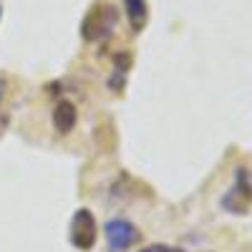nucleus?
Returning <instances> with one entry per match:
<instances>
[{
  "instance_id": "1",
  "label": "nucleus",
  "mask_w": 252,
  "mask_h": 252,
  "mask_svg": "<svg viewBox=\"0 0 252 252\" xmlns=\"http://www.w3.org/2000/svg\"><path fill=\"white\" fill-rule=\"evenodd\" d=\"M116 23H119V13H116L114 5H109V3L106 5H94L81 23V35L86 40H101V38L111 35Z\"/></svg>"
},
{
  "instance_id": "2",
  "label": "nucleus",
  "mask_w": 252,
  "mask_h": 252,
  "mask_svg": "<svg viewBox=\"0 0 252 252\" xmlns=\"http://www.w3.org/2000/svg\"><path fill=\"white\" fill-rule=\"evenodd\" d=\"M103 237H106L111 252H129L141 240V232L134 222L124 220V217H114L103 224Z\"/></svg>"
},
{
  "instance_id": "3",
  "label": "nucleus",
  "mask_w": 252,
  "mask_h": 252,
  "mask_svg": "<svg viewBox=\"0 0 252 252\" xmlns=\"http://www.w3.org/2000/svg\"><path fill=\"white\" fill-rule=\"evenodd\" d=\"M96 237H98V227H96L94 212L86 209V207L76 209V215L71 220V232H68L71 245L76 250H81V252H89L96 245Z\"/></svg>"
},
{
  "instance_id": "4",
  "label": "nucleus",
  "mask_w": 252,
  "mask_h": 252,
  "mask_svg": "<svg viewBox=\"0 0 252 252\" xmlns=\"http://www.w3.org/2000/svg\"><path fill=\"white\" fill-rule=\"evenodd\" d=\"M250 202H252V172L245 169V166H240V169L235 172L232 189L222 197V207L232 215H245Z\"/></svg>"
},
{
  "instance_id": "5",
  "label": "nucleus",
  "mask_w": 252,
  "mask_h": 252,
  "mask_svg": "<svg viewBox=\"0 0 252 252\" xmlns=\"http://www.w3.org/2000/svg\"><path fill=\"white\" fill-rule=\"evenodd\" d=\"M76 121H78V111L71 101H58L56 109H53V129L58 134H71L76 129Z\"/></svg>"
},
{
  "instance_id": "6",
  "label": "nucleus",
  "mask_w": 252,
  "mask_h": 252,
  "mask_svg": "<svg viewBox=\"0 0 252 252\" xmlns=\"http://www.w3.org/2000/svg\"><path fill=\"white\" fill-rule=\"evenodd\" d=\"M124 10L134 33H139L146 26V20H149V3L146 0H124Z\"/></svg>"
},
{
  "instance_id": "7",
  "label": "nucleus",
  "mask_w": 252,
  "mask_h": 252,
  "mask_svg": "<svg viewBox=\"0 0 252 252\" xmlns=\"http://www.w3.org/2000/svg\"><path fill=\"white\" fill-rule=\"evenodd\" d=\"M141 252H179V250H174L169 245H149V247H144Z\"/></svg>"
},
{
  "instance_id": "8",
  "label": "nucleus",
  "mask_w": 252,
  "mask_h": 252,
  "mask_svg": "<svg viewBox=\"0 0 252 252\" xmlns=\"http://www.w3.org/2000/svg\"><path fill=\"white\" fill-rule=\"evenodd\" d=\"M3 91H5V86H3V81H0V101H3Z\"/></svg>"
},
{
  "instance_id": "9",
  "label": "nucleus",
  "mask_w": 252,
  "mask_h": 252,
  "mask_svg": "<svg viewBox=\"0 0 252 252\" xmlns=\"http://www.w3.org/2000/svg\"><path fill=\"white\" fill-rule=\"evenodd\" d=\"M0 18H3V5H0Z\"/></svg>"
}]
</instances>
